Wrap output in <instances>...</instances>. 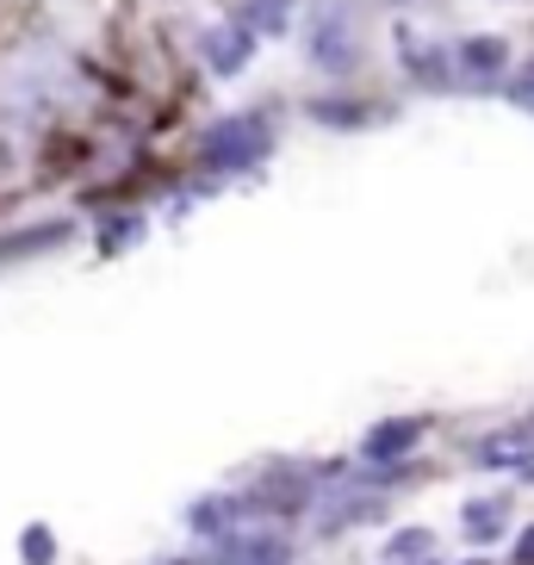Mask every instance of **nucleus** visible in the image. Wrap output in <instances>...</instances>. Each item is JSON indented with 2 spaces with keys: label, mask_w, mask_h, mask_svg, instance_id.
Wrapping results in <instances>:
<instances>
[{
  "label": "nucleus",
  "mask_w": 534,
  "mask_h": 565,
  "mask_svg": "<svg viewBox=\"0 0 534 565\" xmlns=\"http://www.w3.org/2000/svg\"><path fill=\"white\" fill-rule=\"evenodd\" d=\"M19 565H56V529L51 522H25V529H19Z\"/></svg>",
  "instance_id": "nucleus-15"
},
{
  "label": "nucleus",
  "mask_w": 534,
  "mask_h": 565,
  "mask_svg": "<svg viewBox=\"0 0 534 565\" xmlns=\"http://www.w3.org/2000/svg\"><path fill=\"white\" fill-rule=\"evenodd\" d=\"M311 118H318V125H330V131H361V125H373V118H380V106L323 94V100H311Z\"/></svg>",
  "instance_id": "nucleus-13"
},
{
  "label": "nucleus",
  "mask_w": 534,
  "mask_h": 565,
  "mask_svg": "<svg viewBox=\"0 0 534 565\" xmlns=\"http://www.w3.org/2000/svg\"><path fill=\"white\" fill-rule=\"evenodd\" d=\"M460 534H467L472 547L503 541V534H510V503H503V498H472L467 510H460Z\"/></svg>",
  "instance_id": "nucleus-12"
},
{
  "label": "nucleus",
  "mask_w": 534,
  "mask_h": 565,
  "mask_svg": "<svg viewBox=\"0 0 534 565\" xmlns=\"http://www.w3.org/2000/svg\"><path fill=\"white\" fill-rule=\"evenodd\" d=\"M286 559H292V547H286L280 534H274V529H255V522H249V529L224 534L205 565H286Z\"/></svg>",
  "instance_id": "nucleus-9"
},
{
  "label": "nucleus",
  "mask_w": 534,
  "mask_h": 565,
  "mask_svg": "<svg viewBox=\"0 0 534 565\" xmlns=\"http://www.w3.org/2000/svg\"><path fill=\"white\" fill-rule=\"evenodd\" d=\"M255 503H249V491H205V498H193L181 510V522H186V534H193V541H224V534H236V529H249L255 522Z\"/></svg>",
  "instance_id": "nucleus-3"
},
{
  "label": "nucleus",
  "mask_w": 534,
  "mask_h": 565,
  "mask_svg": "<svg viewBox=\"0 0 534 565\" xmlns=\"http://www.w3.org/2000/svg\"><path fill=\"white\" fill-rule=\"evenodd\" d=\"M503 94H510V106H516V113H534V56H528L522 68H510Z\"/></svg>",
  "instance_id": "nucleus-18"
},
{
  "label": "nucleus",
  "mask_w": 534,
  "mask_h": 565,
  "mask_svg": "<svg viewBox=\"0 0 534 565\" xmlns=\"http://www.w3.org/2000/svg\"><path fill=\"white\" fill-rule=\"evenodd\" d=\"M380 565H448V559H435L429 553V559H380Z\"/></svg>",
  "instance_id": "nucleus-20"
},
{
  "label": "nucleus",
  "mask_w": 534,
  "mask_h": 565,
  "mask_svg": "<svg viewBox=\"0 0 534 565\" xmlns=\"http://www.w3.org/2000/svg\"><path fill=\"white\" fill-rule=\"evenodd\" d=\"M453 68H460V82L467 87H498L510 82V68H516V56H510V38L498 32H472L453 44Z\"/></svg>",
  "instance_id": "nucleus-4"
},
{
  "label": "nucleus",
  "mask_w": 534,
  "mask_h": 565,
  "mask_svg": "<svg viewBox=\"0 0 534 565\" xmlns=\"http://www.w3.org/2000/svg\"><path fill=\"white\" fill-rule=\"evenodd\" d=\"M429 553H435V534L429 529H398L392 541H385L380 559H429Z\"/></svg>",
  "instance_id": "nucleus-17"
},
{
  "label": "nucleus",
  "mask_w": 534,
  "mask_h": 565,
  "mask_svg": "<svg viewBox=\"0 0 534 565\" xmlns=\"http://www.w3.org/2000/svg\"><path fill=\"white\" fill-rule=\"evenodd\" d=\"M68 236H75V224L68 217H38V224H19V231H7L0 236V267H19V262H38V255H51V249H63Z\"/></svg>",
  "instance_id": "nucleus-10"
},
{
  "label": "nucleus",
  "mask_w": 534,
  "mask_h": 565,
  "mask_svg": "<svg viewBox=\"0 0 534 565\" xmlns=\"http://www.w3.org/2000/svg\"><path fill=\"white\" fill-rule=\"evenodd\" d=\"M467 565H491V559H467Z\"/></svg>",
  "instance_id": "nucleus-23"
},
{
  "label": "nucleus",
  "mask_w": 534,
  "mask_h": 565,
  "mask_svg": "<svg viewBox=\"0 0 534 565\" xmlns=\"http://www.w3.org/2000/svg\"><path fill=\"white\" fill-rule=\"evenodd\" d=\"M385 7H410V0H385Z\"/></svg>",
  "instance_id": "nucleus-22"
},
{
  "label": "nucleus",
  "mask_w": 534,
  "mask_h": 565,
  "mask_svg": "<svg viewBox=\"0 0 534 565\" xmlns=\"http://www.w3.org/2000/svg\"><path fill=\"white\" fill-rule=\"evenodd\" d=\"M143 236H150V217H143V212H118L113 224L94 236V249H100L106 262H118V255L131 249V243H143Z\"/></svg>",
  "instance_id": "nucleus-14"
},
{
  "label": "nucleus",
  "mask_w": 534,
  "mask_h": 565,
  "mask_svg": "<svg viewBox=\"0 0 534 565\" xmlns=\"http://www.w3.org/2000/svg\"><path fill=\"white\" fill-rule=\"evenodd\" d=\"M200 56L212 63V75H243L249 56H255V25H249V19L205 25V32H200Z\"/></svg>",
  "instance_id": "nucleus-7"
},
{
  "label": "nucleus",
  "mask_w": 534,
  "mask_h": 565,
  "mask_svg": "<svg viewBox=\"0 0 534 565\" xmlns=\"http://www.w3.org/2000/svg\"><path fill=\"white\" fill-rule=\"evenodd\" d=\"M243 19H249L255 25V38H280L286 25H292V0H249V7H243Z\"/></svg>",
  "instance_id": "nucleus-16"
},
{
  "label": "nucleus",
  "mask_w": 534,
  "mask_h": 565,
  "mask_svg": "<svg viewBox=\"0 0 534 565\" xmlns=\"http://www.w3.org/2000/svg\"><path fill=\"white\" fill-rule=\"evenodd\" d=\"M0 168H7V150H0Z\"/></svg>",
  "instance_id": "nucleus-24"
},
{
  "label": "nucleus",
  "mask_w": 534,
  "mask_h": 565,
  "mask_svg": "<svg viewBox=\"0 0 534 565\" xmlns=\"http://www.w3.org/2000/svg\"><path fill=\"white\" fill-rule=\"evenodd\" d=\"M274 156V118L267 113H231L200 131V168L205 174H249Z\"/></svg>",
  "instance_id": "nucleus-2"
},
{
  "label": "nucleus",
  "mask_w": 534,
  "mask_h": 565,
  "mask_svg": "<svg viewBox=\"0 0 534 565\" xmlns=\"http://www.w3.org/2000/svg\"><path fill=\"white\" fill-rule=\"evenodd\" d=\"M311 510H323V515H318V529L335 534V529H361V522H380V515H385V498H380V491H349V498L335 491V498H318Z\"/></svg>",
  "instance_id": "nucleus-11"
},
{
  "label": "nucleus",
  "mask_w": 534,
  "mask_h": 565,
  "mask_svg": "<svg viewBox=\"0 0 534 565\" xmlns=\"http://www.w3.org/2000/svg\"><path fill=\"white\" fill-rule=\"evenodd\" d=\"M398 56H404V75H410L417 87H429V94H448V87H460V68H453V51H441V44L417 38L410 25H398Z\"/></svg>",
  "instance_id": "nucleus-6"
},
{
  "label": "nucleus",
  "mask_w": 534,
  "mask_h": 565,
  "mask_svg": "<svg viewBox=\"0 0 534 565\" xmlns=\"http://www.w3.org/2000/svg\"><path fill=\"white\" fill-rule=\"evenodd\" d=\"M516 565H534V529L516 534Z\"/></svg>",
  "instance_id": "nucleus-19"
},
{
  "label": "nucleus",
  "mask_w": 534,
  "mask_h": 565,
  "mask_svg": "<svg viewBox=\"0 0 534 565\" xmlns=\"http://www.w3.org/2000/svg\"><path fill=\"white\" fill-rule=\"evenodd\" d=\"M429 435V416H380L367 435H361V460L367 466H404L423 448Z\"/></svg>",
  "instance_id": "nucleus-5"
},
{
  "label": "nucleus",
  "mask_w": 534,
  "mask_h": 565,
  "mask_svg": "<svg viewBox=\"0 0 534 565\" xmlns=\"http://www.w3.org/2000/svg\"><path fill=\"white\" fill-rule=\"evenodd\" d=\"M156 565H205V559H156Z\"/></svg>",
  "instance_id": "nucleus-21"
},
{
  "label": "nucleus",
  "mask_w": 534,
  "mask_h": 565,
  "mask_svg": "<svg viewBox=\"0 0 534 565\" xmlns=\"http://www.w3.org/2000/svg\"><path fill=\"white\" fill-rule=\"evenodd\" d=\"M472 466H484V472H534V423L491 429L479 448H472Z\"/></svg>",
  "instance_id": "nucleus-8"
},
{
  "label": "nucleus",
  "mask_w": 534,
  "mask_h": 565,
  "mask_svg": "<svg viewBox=\"0 0 534 565\" xmlns=\"http://www.w3.org/2000/svg\"><path fill=\"white\" fill-rule=\"evenodd\" d=\"M305 56L330 82L361 75V63H367V19H361V7L354 0H318L311 19H305Z\"/></svg>",
  "instance_id": "nucleus-1"
}]
</instances>
